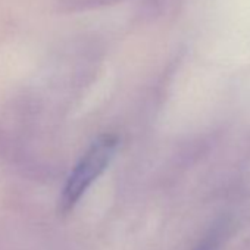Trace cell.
<instances>
[{"label": "cell", "mask_w": 250, "mask_h": 250, "mask_svg": "<svg viewBox=\"0 0 250 250\" xmlns=\"http://www.w3.org/2000/svg\"><path fill=\"white\" fill-rule=\"evenodd\" d=\"M118 145L119 140L115 134H103L88 147V150L74 167L63 186L59 197V213L66 215L75 208L88 187L107 168Z\"/></svg>", "instance_id": "obj_1"}, {"label": "cell", "mask_w": 250, "mask_h": 250, "mask_svg": "<svg viewBox=\"0 0 250 250\" xmlns=\"http://www.w3.org/2000/svg\"><path fill=\"white\" fill-rule=\"evenodd\" d=\"M124 0H58L55 9L59 14H81L118 5Z\"/></svg>", "instance_id": "obj_2"}]
</instances>
